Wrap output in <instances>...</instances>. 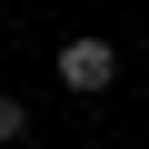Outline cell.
I'll list each match as a JSON object with an SVG mask.
<instances>
[{"instance_id":"cell-1","label":"cell","mask_w":149,"mask_h":149,"mask_svg":"<svg viewBox=\"0 0 149 149\" xmlns=\"http://www.w3.org/2000/svg\"><path fill=\"white\" fill-rule=\"evenodd\" d=\"M50 80H60V90H80V100H100V90L119 80V40L70 30V40H60V60H50Z\"/></svg>"},{"instance_id":"cell-2","label":"cell","mask_w":149,"mask_h":149,"mask_svg":"<svg viewBox=\"0 0 149 149\" xmlns=\"http://www.w3.org/2000/svg\"><path fill=\"white\" fill-rule=\"evenodd\" d=\"M30 139V100H10V90H0V149H20Z\"/></svg>"}]
</instances>
